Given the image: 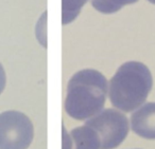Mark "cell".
<instances>
[{
    "label": "cell",
    "instance_id": "6da1fadb",
    "mask_svg": "<svg viewBox=\"0 0 155 149\" xmlns=\"http://www.w3.org/2000/svg\"><path fill=\"white\" fill-rule=\"evenodd\" d=\"M107 92V79L101 72L94 69L81 70L67 86L65 110L78 121L89 119L103 110Z\"/></svg>",
    "mask_w": 155,
    "mask_h": 149
},
{
    "label": "cell",
    "instance_id": "7a4b0ae2",
    "mask_svg": "<svg viewBox=\"0 0 155 149\" xmlns=\"http://www.w3.org/2000/svg\"><path fill=\"white\" fill-rule=\"evenodd\" d=\"M153 86L149 68L139 62H127L110 81L108 96L114 107L131 112L142 106Z\"/></svg>",
    "mask_w": 155,
    "mask_h": 149
},
{
    "label": "cell",
    "instance_id": "3957f363",
    "mask_svg": "<svg viewBox=\"0 0 155 149\" xmlns=\"http://www.w3.org/2000/svg\"><path fill=\"white\" fill-rule=\"evenodd\" d=\"M85 125L93 128L101 142L100 149H115L125 140L130 130L127 117L116 109H105L91 119Z\"/></svg>",
    "mask_w": 155,
    "mask_h": 149
},
{
    "label": "cell",
    "instance_id": "277c9868",
    "mask_svg": "<svg viewBox=\"0 0 155 149\" xmlns=\"http://www.w3.org/2000/svg\"><path fill=\"white\" fill-rule=\"evenodd\" d=\"M34 138L33 124L25 113H0V149H28Z\"/></svg>",
    "mask_w": 155,
    "mask_h": 149
},
{
    "label": "cell",
    "instance_id": "5b68a950",
    "mask_svg": "<svg viewBox=\"0 0 155 149\" xmlns=\"http://www.w3.org/2000/svg\"><path fill=\"white\" fill-rule=\"evenodd\" d=\"M98 133L88 126L77 127L67 133L63 127V149H100Z\"/></svg>",
    "mask_w": 155,
    "mask_h": 149
},
{
    "label": "cell",
    "instance_id": "8992f818",
    "mask_svg": "<svg viewBox=\"0 0 155 149\" xmlns=\"http://www.w3.org/2000/svg\"><path fill=\"white\" fill-rule=\"evenodd\" d=\"M134 133L147 140H155V103H147L131 116Z\"/></svg>",
    "mask_w": 155,
    "mask_h": 149
},
{
    "label": "cell",
    "instance_id": "52a82bcc",
    "mask_svg": "<svg viewBox=\"0 0 155 149\" xmlns=\"http://www.w3.org/2000/svg\"><path fill=\"white\" fill-rule=\"evenodd\" d=\"M88 0H62V24H68L79 16Z\"/></svg>",
    "mask_w": 155,
    "mask_h": 149
},
{
    "label": "cell",
    "instance_id": "ba28073f",
    "mask_svg": "<svg viewBox=\"0 0 155 149\" xmlns=\"http://www.w3.org/2000/svg\"><path fill=\"white\" fill-rule=\"evenodd\" d=\"M138 0H91V5L98 12L103 14H113L122 9L124 5L137 2Z\"/></svg>",
    "mask_w": 155,
    "mask_h": 149
},
{
    "label": "cell",
    "instance_id": "9c48e42d",
    "mask_svg": "<svg viewBox=\"0 0 155 149\" xmlns=\"http://www.w3.org/2000/svg\"><path fill=\"white\" fill-rule=\"evenodd\" d=\"M5 85H7V75H5L2 65L0 64V94L2 93V91L5 90Z\"/></svg>",
    "mask_w": 155,
    "mask_h": 149
},
{
    "label": "cell",
    "instance_id": "30bf717a",
    "mask_svg": "<svg viewBox=\"0 0 155 149\" xmlns=\"http://www.w3.org/2000/svg\"><path fill=\"white\" fill-rule=\"evenodd\" d=\"M148 1L151 3H153V5H155V0H148Z\"/></svg>",
    "mask_w": 155,
    "mask_h": 149
}]
</instances>
